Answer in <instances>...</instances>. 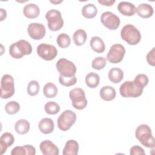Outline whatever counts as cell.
I'll return each instance as SVG.
<instances>
[{
  "label": "cell",
  "mask_w": 155,
  "mask_h": 155,
  "mask_svg": "<svg viewBox=\"0 0 155 155\" xmlns=\"http://www.w3.org/2000/svg\"><path fill=\"white\" fill-rule=\"evenodd\" d=\"M135 136L142 145L147 148H154V139L148 125L146 124L139 125L136 129Z\"/></svg>",
  "instance_id": "cell-1"
},
{
  "label": "cell",
  "mask_w": 155,
  "mask_h": 155,
  "mask_svg": "<svg viewBox=\"0 0 155 155\" xmlns=\"http://www.w3.org/2000/svg\"><path fill=\"white\" fill-rule=\"evenodd\" d=\"M31 52L32 47L31 44L24 39L13 43L9 47V53L15 59L22 58L25 55L30 54Z\"/></svg>",
  "instance_id": "cell-2"
},
{
  "label": "cell",
  "mask_w": 155,
  "mask_h": 155,
  "mask_svg": "<svg viewBox=\"0 0 155 155\" xmlns=\"http://www.w3.org/2000/svg\"><path fill=\"white\" fill-rule=\"evenodd\" d=\"M122 39L128 44L134 45L137 44L141 39V34L138 29L132 24L124 25L120 31Z\"/></svg>",
  "instance_id": "cell-3"
},
{
  "label": "cell",
  "mask_w": 155,
  "mask_h": 155,
  "mask_svg": "<svg viewBox=\"0 0 155 155\" xmlns=\"http://www.w3.org/2000/svg\"><path fill=\"white\" fill-rule=\"evenodd\" d=\"M143 88L140 87L133 81L124 82L120 86L119 91L124 97H137L143 93Z\"/></svg>",
  "instance_id": "cell-4"
},
{
  "label": "cell",
  "mask_w": 155,
  "mask_h": 155,
  "mask_svg": "<svg viewBox=\"0 0 155 155\" xmlns=\"http://www.w3.org/2000/svg\"><path fill=\"white\" fill-rule=\"evenodd\" d=\"M47 21V25L51 31H56L60 30L64 25V20L61 13L56 9H51L45 14Z\"/></svg>",
  "instance_id": "cell-5"
},
{
  "label": "cell",
  "mask_w": 155,
  "mask_h": 155,
  "mask_svg": "<svg viewBox=\"0 0 155 155\" xmlns=\"http://www.w3.org/2000/svg\"><path fill=\"white\" fill-rule=\"evenodd\" d=\"M69 97L71 101L73 107L78 110L85 108L87 105L84 91L81 88H74L70 91Z\"/></svg>",
  "instance_id": "cell-6"
},
{
  "label": "cell",
  "mask_w": 155,
  "mask_h": 155,
  "mask_svg": "<svg viewBox=\"0 0 155 155\" xmlns=\"http://www.w3.org/2000/svg\"><path fill=\"white\" fill-rule=\"evenodd\" d=\"M76 120V113L70 110H66L58 118V127L62 131H67L75 123Z\"/></svg>",
  "instance_id": "cell-7"
},
{
  "label": "cell",
  "mask_w": 155,
  "mask_h": 155,
  "mask_svg": "<svg viewBox=\"0 0 155 155\" xmlns=\"http://www.w3.org/2000/svg\"><path fill=\"white\" fill-rule=\"evenodd\" d=\"M56 67L60 75L64 77H72L75 76L76 73L74 64L65 58L59 59L56 62Z\"/></svg>",
  "instance_id": "cell-8"
},
{
  "label": "cell",
  "mask_w": 155,
  "mask_h": 155,
  "mask_svg": "<svg viewBox=\"0 0 155 155\" xmlns=\"http://www.w3.org/2000/svg\"><path fill=\"white\" fill-rule=\"evenodd\" d=\"M15 93L13 78L8 74H4L1 81V97L8 99Z\"/></svg>",
  "instance_id": "cell-9"
},
{
  "label": "cell",
  "mask_w": 155,
  "mask_h": 155,
  "mask_svg": "<svg viewBox=\"0 0 155 155\" xmlns=\"http://www.w3.org/2000/svg\"><path fill=\"white\" fill-rule=\"evenodd\" d=\"M125 53V47L120 44H116L110 47L107 54V59L111 63L117 64L122 61Z\"/></svg>",
  "instance_id": "cell-10"
},
{
  "label": "cell",
  "mask_w": 155,
  "mask_h": 155,
  "mask_svg": "<svg viewBox=\"0 0 155 155\" xmlns=\"http://www.w3.org/2000/svg\"><path fill=\"white\" fill-rule=\"evenodd\" d=\"M37 53L42 59L45 61H51L57 56L58 51L54 45L42 43L37 47Z\"/></svg>",
  "instance_id": "cell-11"
},
{
  "label": "cell",
  "mask_w": 155,
  "mask_h": 155,
  "mask_svg": "<svg viewBox=\"0 0 155 155\" xmlns=\"http://www.w3.org/2000/svg\"><path fill=\"white\" fill-rule=\"evenodd\" d=\"M102 24L111 30L117 29L120 24L119 18L111 12H105L101 16Z\"/></svg>",
  "instance_id": "cell-12"
},
{
  "label": "cell",
  "mask_w": 155,
  "mask_h": 155,
  "mask_svg": "<svg viewBox=\"0 0 155 155\" xmlns=\"http://www.w3.org/2000/svg\"><path fill=\"white\" fill-rule=\"evenodd\" d=\"M27 31L29 36L32 39L35 40H39L45 36L46 30L42 24L32 22L28 25Z\"/></svg>",
  "instance_id": "cell-13"
},
{
  "label": "cell",
  "mask_w": 155,
  "mask_h": 155,
  "mask_svg": "<svg viewBox=\"0 0 155 155\" xmlns=\"http://www.w3.org/2000/svg\"><path fill=\"white\" fill-rule=\"evenodd\" d=\"M39 148L44 155H58L59 153L58 147L49 140L41 142Z\"/></svg>",
  "instance_id": "cell-14"
},
{
  "label": "cell",
  "mask_w": 155,
  "mask_h": 155,
  "mask_svg": "<svg viewBox=\"0 0 155 155\" xmlns=\"http://www.w3.org/2000/svg\"><path fill=\"white\" fill-rule=\"evenodd\" d=\"M117 10L124 16H131L134 15L136 12V7L131 2L121 1L117 5Z\"/></svg>",
  "instance_id": "cell-15"
},
{
  "label": "cell",
  "mask_w": 155,
  "mask_h": 155,
  "mask_svg": "<svg viewBox=\"0 0 155 155\" xmlns=\"http://www.w3.org/2000/svg\"><path fill=\"white\" fill-rule=\"evenodd\" d=\"M15 141L13 135L8 132L3 133L0 137V154H3L5 153L7 148L10 147Z\"/></svg>",
  "instance_id": "cell-16"
},
{
  "label": "cell",
  "mask_w": 155,
  "mask_h": 155,
  "mask_svg": "<svg viewBox=\"0 0 155 155\" xmlns=\"http://www.w3.org/2000/svg\"><path fill=\"white\" fill-rule=\"evenodd\" d=\"M38 128L41 133L45 134H50L54 130V122L50 118H43L39 121L38 124Z\"/></svg>",
  "instance_id": "cell-17"
},
{
  "label": "cell",
  "mask_w": 155,
  "mask_h": 155,
  "mask_svg": "<svg viewBox=\"0 0 155 155\" xmlns=\"http://www.w3.org/2000/svg\"><path fill=\"white\" fill-rule=\"evenodd\" d=\"M23 13L27 18L33 19L39 16L40 13V9L36 4L30 3L24 6L23 8Z\"/></svg>",
  "instance_id": "cell-18"
},
{
  "label": "cell",
  "mask_w": 155,
  "mask_h": 155,
  "mask_svg": "<svg viewBox=\"0 0 155 155\" xmlns=\"http://www.w3.org/2000/svg\"><path fill=\"white\" fill-rule=\"evenodd\" d=\"M136 12L138 15L142 18H148L153 15V8L148 4L142 3L139 4L136 8Z\"/></svg>",
  "instance_id": "cell-19"
},
{
  "label": "cell",
  "mask_w": 155,
  "mask_h": 155,
  "mask_svg": "<svg viewBox=\"0 0 155 155\" xmlns=\"http://www.w3.org/2000/svg\"><path fill=\"white\" fill-rule=\"evenodd\" d=\"M79 151V144L74 140H69L65 144L63 149L62 153L64 155H76Z\"/></svg>",
  "instance_id": "cell-20"
},
{
  "label": "cell",
  "mask_w": 155,
  "mask_h": 155,
  "mask_svg": "<svg viewBox=\"0 0 155 155\" xmlns=\"http://www.w3.org/2000/svg\"><path fill=\"white\" fill-rule=\"evenodd\" d=\"M90 45L91 49L97 53H101L105 50L104 41L98 36H93L91 38Z\"/></svg>",
  "instance_id": "cell-21"
},
{
  "label": "cell",
  "mask_w": 155,
  "mask_h": 155,
  "mask_svg": "<svg viewBox=\"0 0 155 155\" xmlns=\"http://www.w3.org/2000/svg\"><path fill=\"white\" fill-rule=\"evenodd\" d=\"M116 94L115 89L111 86H104L100 90V96L105 101H110L114 99L116 97Z\"/></svg>",
  "instance_id": "cell-22"
},
{
  "label": "cell",
  "mask_w": 155,
  "mask_h": 155,
  "mask_svg": "<svg viewBox=\"0 0 155 155\" xmlns=\"http://www.w3.org/2000/svg\"><path fill=\"white\" fill-rule=\"evenodd\" d=\"M109 80L113 83L120 82L124 78L123 71L117 67H114L111 68L108 74Z\"/></svg>",
  "instance_id": "cell-23"
},
{
  "label": "cell",
  "mask_w": 155,
  "mask_h": 155,
  "mask_svg": "<svg viewBox=\"0 0 155 155\" xmlns=\"http://www.w3.org/2000/svg\"><path fill=\"white\" fill-rule=\"evenodd\" d=\"M82 15L86 18L91 19L96 16L97 13V9L93 4H87L82 8Z\"/></svg>",
  "instance_id": "cell-24"
},
{
  "label": "cell",
  "mask_w": 155,
  "mask_h": 155,
  "mask_svg": "<svg viewBox=\"0 0 155 155\" xmlns=\"http://www.w3.org/2000/svg\"><path fill=\"white\" fill-rule=\"evenodd\" d=\"M30 123L26 119H24L18 120L15 125V131L20 134H24L27 133L30 130Z\"/></svg>",
  "instance_id": "cell-25"
},
{
  "label": "cell",
  "mask_w": 155,
  "mask_h": 155,
  "mask_svg": "<svg viewBox=\"0 0 155 155\" xmlns=\"http://www.w3.org/2000/svg\"><path fill=\"white\" fill-rule=\"evenodd\" d=\"M99 81V76L96 73L90 72L85 76V84L88 87L91 88H94L98 86Z\"/></svg>",
  "instance_id": "cell-26"
},
{
  "label": "cell",
  "mask_w": 155,
  "mask_h": 155,
  "mask_svg": "<svg viewBox=\"0 0 155 155\" xmlns=\"http://www.w3.org/2000/svg\"><path fill=\"white\" fill-rule=\"evenodd\" d=\"M87 33L83 29H79L76 30L73 36L74 43L78 46L84 45L87 40Z\"/></svg>",
  "instance_id": "cell-27"
},
{
  "label": "cell",
  "mask_w": 155,
  "mask_h": 155,
  "mask_svg": "<svg viewBox=\"0 0 155 155\" xmlns=\"http://www.w3.org/2000/svg\"><path fill=\"white\" fill-rule=\"evenodd\" d=\"M43 93L46 97L53 98L57 95L58 88L53 83L48 82L43 88Z\"/></svg>",
  "instance_id": "cell-28"
},
{
  "label": "cell",
  "mask_w": 155,
  "mask_h": 155,
  "mask_svg": "<svg viewBox=\"0 0 155 155\" xmlns=\"http://www.w3.org/2000/svg\"><path fill=\"white\" fill-rule=\"evenodd\" d=\"M56 42L59 47L64 48L68 47L70 45L71 39L67 34L62 33L58 36Z\"/></svg>",
  "instance_id": "cell-29"
},
{
  "label": "cell",
  "mask_w": 155,
  "mask_h": 155,
  "mask_svg": "<svg viewBox=\"0 0 155 155\" xmlns=\"http://www.w3.org/2000/svg\"><path fill=\"white\" fill-rule=\"evenodd\" d=\"M44 109L45 112L48 114H56L60 110V107L55 102L50 101L45 104L44 106Z\"/></svg>",
  "instance_id": "cell-30"
},
{
  "label": "cell",
  "mask_w": 155,
  "mask_h": 155,
  "mask_svg": "<svg viewBox=\"0 0 155 155\" xmlns=\"http://www.w3.org/2000/svg\"><path fill=\"white\" fill-rule=\"evenodd\" d=\"M20 110V105L18 102L12 101L6 104L5 105V110L9 114H14L17 113Z\"/></svg>",
  "instance_id": "cell-31"
},
{
  "label": "cell",
  "mask_w": 155,
  "mask_h": 155,
  "mask_svg": "<svg viewBox=\"0 0 155 155\" xmlns=\"http://www.w3.org/2000/svg\"><path fill=\"white\" fill-rule=\"evenodd\" d=\"M106 59L102 56L95 58L91 62V67L97 70L103 69L106 65Z\"/></svg>",
  "instance_id": "cell-32"
},
{
  "label": "cell",
  "mask_w": 155,
  "mask_h": 155,
  "mask_svg": "<svg viewBox=\"0 0 155 155\" xmlns=\"http://www.w3.org/2000/svg\"><path fill=\"white\" fill-rule=\"evenodd\" d=\"M27 93L30 96L36 95L39 91V84L37 81H31L27 85Z\"/></svg>",
  "instance_id": "cell-33"
},
{
  "label": "cell",
  "mask_w": 155,
  "mask_h": 155,
  "mask_svg": "<svg viewBox=\"0 0 155 155\" xmlns=\"http://www.w3.org/2000/svg\"><path fill=\"white\" fill-rule=\"evenodd\" d=\"M59 81L60 84L65 87H70L74 85L77 82V78L75 76L72 77H64L59 76Z\"/></svg>",
  "instance_id": "cell-34"
},
{
  "label": "cell",
  "mask_w": 155,
  "mask_h": 155,
  "mask_svg": "<svg viewBox=\"0 0 155 155\" xmlns=\"http://www.w3.org/2000/svg\"><path fill=\"white\" fill-rule=\"evenodd\" d=\"M133 81L140 87L144 88L148 84V78L145 74H139L135 77Z\"/></svg>",
  "instance_id": "cell-35"
},
{
  "label": "cell",
  "mask_w": 155,
  "mask_h": 155,
  "mask_svg": "<svg viewBox=\"0 0 155 155\" xmlns=\"http://www.w3.org/2000/svg\"><path fill=\"white\" fill-rule=\"evenodd\" d=\"M12 155H25L27 154V151L24 147L23 146H18L13 148L11 151Z\"/></svg>",
  "instance_id": "cell-36"
},
{
  "label": "cell",
  "mask_w": 155,
  "mask_h": 155,
  "mask_svg": "<svg viewBox=\"0 0 155 155\" xmlns=\"http://www.w3.org/2000/svg\"><path fill=\"white\" fill-rule=\"evenodd\" d=\"M147 61L149 65L154 66L155 60H154V47H153L151 50H150L147 55Z\"/></svg>",
  "instance_id": "cell-37"
},
{
  "label": "cell",
  "mask_w": 155,
  "mask_h": 155,
  "mask_svg": "<svg viewBox=\"0 0 155 155\" xmlns=\"http://www.w3.org/2000/svg\"><path fill=\"white\" fill-rule=\"evenodd\" d=\"M130 154L131 155H136V154H145V153L144 150L138 145H134L130 149Z\"/></svg>",
  "instance_id": "cell-38"
},
{
  "label": "cell",
  "mask_w": 155,
  "mask_h": 155,
  "mask_svg": "<svg viewBox=\"0 0 155 155\" xmlns=\"http://www.w3.org/2000/svg\"><path fill=\"white\" fill-rule=\"evenodd\" d=\"M24 147L27 151V154L35 155L36 154V149L33 146L31 145H25Z\"/></svg>",
  "instance_id": "cell-39"
},
{
  "label": "cell",
  "mask_w": 155,
  "mask_h": 155,
  "mask_svg": "<svg viewBox=\"0 0 155 155\" xmlns=\"http://www.w3.org/2000/svg\"><path fill=\"white\" fill-rule=\"evenodd\" d=\"M98 2L104 6H111L115 2L114 0H99Z\"/></svg>",
  "instance_id": "cell-40"
},
{
  "label": "cell",
  "mask_w": 155,
  "mask_h": 155,
  "mask_svg": "<svg viewBox=\"0 0 155 155\" xmlns=\"http://www.w3.org/2000/svg\"><path fill=\"white\" fill-rule=\"evenodd\" d=\"M1 10V21H2L4 18H6L7 16V13H6V11L4 10L3 8H0Z\"/></svg>",
  "instance_id": "cell-41"
},
{
  "label": "cell",
  "mask_w": 155,
  "mask_h": 155,
  "mask_svg": "<svg viewBox=\"0 0 155 155\" xmlns=\"http://www.w3.org/2000/svg\"><path fill=\"white\" fill-rule=\"evenodd\" d=\"M51 3H53V4H59V3H61V2H62V1H50Z\"/></svg>",
  "instance_id": "cell-42"
}]
</instances>
